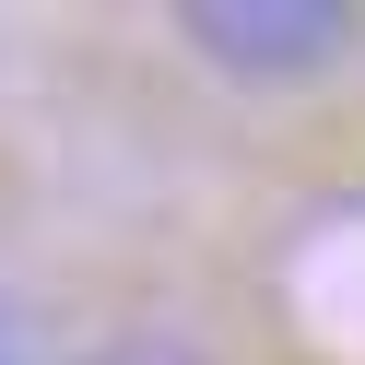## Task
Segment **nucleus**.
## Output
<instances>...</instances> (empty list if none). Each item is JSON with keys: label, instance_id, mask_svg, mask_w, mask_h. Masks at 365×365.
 <instances>
[{"label": "nucleus", "instance_id": "1", "mask_svg": "<svg viewBox=\"0 0 365 365\" xmlns=\"http://www.w3.org/2000/svg\"><path fill=\"white\" fill-rule=\"evenodd\" d=\"M177 36L224 83H307L330 59H354L365 12L354 0H177Z\"/></svg>", "mask_w": 365, "mask_h": 365}, {"label": "nucleus", "instance_id": "2", "mask_svg": "<svg viewBox=\"0 0 365 365\" xmlns=\"http://www.w3.org/2000/svg\"><path fill=\"white\" fill-rule=\"evenodd\" d=\"M83 365H212V354H189L177 330H118L106 354H83Z\"/></svg>", "mask_w": 365, "mask_h": 365}, {"label": "nucleus", "instance_id": "3", "mask_svg": "<svg viewBox=\"0 0 365 365\" xmlns=\"http://www.w3.org/2000/svg\"><path fill=\"white\" fill-rule=\"evenodd\" d=\"M0 365H59V354H48V330H36V307H24V294H0Z\"/></svg>", "mask_w": 365, "mask_h": 365}]
</instances>
